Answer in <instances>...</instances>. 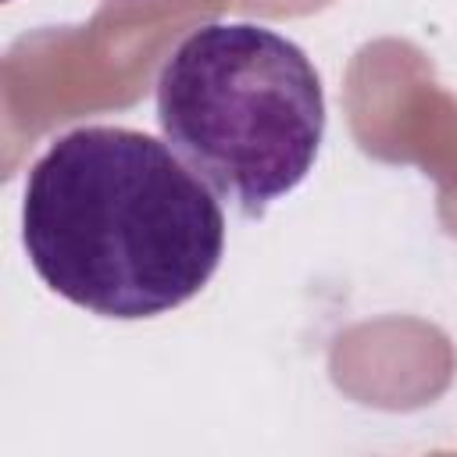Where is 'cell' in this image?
I'll return each instance as SVG.
<instances>
[{"instance_id": "2", "label": "cell", "mask_w": 457, "mask_h": 457, "mask_svg": "<svg viewBox=\"0 0 457 457\" xmlns=\"http://www.w3.org/2000/svg\"><path fill=\"white\" fill-rule=\"evenodd\" d=\"M164 143L243 218L293 193L325 139V89L311 57L253 21L193 29L157 75Z\"/></svg>"}, {"instance_id": "1", "label": "cell", "mask_w": 457, "mask_h": 457, "mask_svg": "<svg viewBox=\"0 0 457 457\" xmlns=\"http://www.w3.org/2000/svg\"><path fill=\"white\" fill-rule=\"evenodd\" d=\"M21 243L57 296L136 321L182 307L211 282L225 253V214L164 139L79 125L29 171Z\"/></svg>"}]
</instances>
